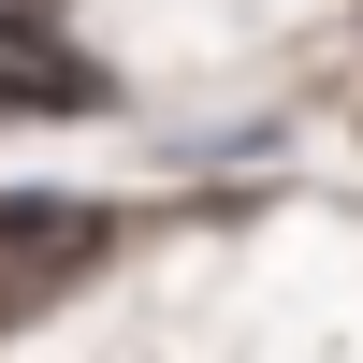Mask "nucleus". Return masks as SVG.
Returning <instances> with one entry per match:
<instances>
[{
	"label": "nucleus",
	"instance_id": "f257e3e1",
	"mask_svg": "<svg viewBox=\"0 0 363 363\" xmlns=\"http://www.w3.org/2000/svg\"><path fill=\"white\" fill-rule=\"evenodd\" d=\"M87 262H102V218H87V203H0V320L44 306V291L87 277Z\"/></svg>",
	"mask_w": 363,
	"mask_h": 363
}]
</instances>
